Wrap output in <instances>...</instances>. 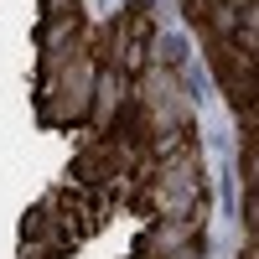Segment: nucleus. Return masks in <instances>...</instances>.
<instances>
[{"label":"nucleus","instance_id":"obj_3","mask_svg":"<svg viewBox=\"0 0 259 259\" xmlns=\"http://www.w3.org/2000/svg\"><path fill=\"white\" fill-rule=\"evenodd\" d=\"M244 187L259 192V150H244Z\"/></svg>","mask_w":259,"mask_h":259},{"label":"nucleus","instance_id":"obj_1","mask_svg":"<svg viewBox=\"0 0 259 259\" xmlns=\"http://www.w3.org/2000/svg\"><path fill=\"white\" fill-rule=\"evenodd\" d=\"M197 218H156L145 233V259H197Z\"/></svg>","mask_w":259,"mask_h":259},{"label":"nucleus","instance_id":"obj_2","mask_svg":"<svg viewBox=\"0 0 259 259\" xmlns=\"http://www.w3.org/2000/svg\"><path fill=\"white\" fill-rule=\"evenodd\" d=\"M130 89H135V83H130L124 73L99 68V83H94V109H89V114H94V124H99V135L119 119V109L130 104Z\"/></svg>","mask_w":259,"mask_h":259},{"label":"nucleus","instance_id":"obj_4","mask_svg":"<svg viewBox=\"0 0 259 259\" xmlns=\"http://www.w3.org/2000/svg\"><path fill=\"white\" fill-rule=\"evenodd\" d=\"M187 6V16H192V26H202V16L212 11V6H223V0H182Z\"/></svg>","mask_w":259,"mask_h":259}]
</instances>
